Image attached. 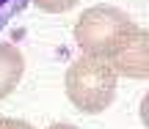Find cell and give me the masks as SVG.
Instances as JSON below:
<instances>
[{
	"mask_svg": "<svg viewBox=\"0 0 149 129\" xmlns=\"http://www.w3.org/2000/svg\"><path fill=\"white\" fill-rule=\"evenodd\" d=\"M135 27L138 25L116 5H94L86 8L74 22V41L86 52V58L111 60Z\"/></svg>",
	"mask_w": 149,
	"mask_h": 129,
	"instance_id": "1",
	"label": "cell"
},
{
	"mask_svg": "<svg viewBox=\"0 0 149 129\" xmlns=\"http://www.w3.org/2000/svg\"><path fill=\"white\" fill-rule=\"evenodd\" d=\"M66 96L80 113L97 115L102 110L111 107L113 96H116V71L111 69L108 60L97 58H77L69 63L64 77Z\"/></svg>",
	"mask_w": 149,
	"mask_h": 129,
	"instance_id": "2",
	"label": "cell"
},
{
	"mask_svg": "<svg viewBox=\"0 0 149 129\" xmlns=\"http://www.w3.org/2000/svg\"><path fill=\"white\" fill-rule=\"evenodd\" d=\"M111 69L122 77H135V80H149V30L135 27L127 36V41L113 52L108 60Z\"/></svg>",
	"mask_w": 149,
	"mask_h": 129,
	"instance_id": "3",
	"label": "cell"
},
{
	"mask_svg": "<svg viewBox=\"0 0 149 129\" xmlns=\"http://www.w3.org/2000/svg\"><path fill=\"white\" fill-rule=\"evenodd\" d=\"M25 74V58L14 44H0V99H6Z\"/></svg>",
	"mask_w": 149,
	"mask_h": 129,
	"instance_id": "4",
	"label": "cell"
},
{
	"mask_svg": "<svg viewBox=\"0 0 149 129\" xmlns=\"http://www.w3.org/2000/svg\"><path fill=\"white\" fill-rule=\"evenodd\" d=\"M28 3H31V0H0V30H3L17 14H22V11L28 8Z\"/></svg>",
	"mask_w": 149,
	"mask_h": 129,
	"instance_id": "5",
	"label": "cell"
},
{
	"mask_svg": "<svg viewBox=\"0 0 149 129\" xmlns=\"http://www.w3.org/2000/svg\"><path fill=\"white\" fill-rule=\"evenodd\" d=\"M33 3H36V8L47 11V14H64V11L74 8L77 0H33Z\"/></svg>",
	"mask_w": 149,
	"mask_h": 129,
	"instance_id": "6",
	"label": "cell"
},
{
	"mask_svg": "<svg viewBox=\"0 0 149 129\" xmlns=\"http://www.w3.org/2000/svg\"><path fill=\"white\" fill-rule=\"evenodd\" d=\"M0 129H33V126L19 118H0Z\"/></svg>",
	"mask_w": 149,
	"mask_h": 129,
	"instance_id": "7",
	"label": "cell"
},
{
	"mask_svg": "<svg viewBox=\"0 0 149 129\" xmlns=\"http://www.w3.org/2000/svg\"><path fill=\"white\" fill-rule=\"evenodd\" d=\"M141 121H144V126L149 129V91H146V96L141 99Z\"/></svg>",
	"mask_w": 149,
	"mask_h": 129,
	"instance_id": "8",
	"label": "cell"
},
{
	"mask_svg": "<svg viewBox=\"0 0 149 129\" xmlns=\"http://www.w3.org/2000/svg\"><path fill=\"white\" fill-rule=\"evenodd\" d=\"M47 129H77V126H72V124H53V126H47Z\"/></svg>",
	"mask_w": 149,
	"mask_h": 129,
	"instance_id": "9",
	"label": "cell"
},
{
	"mask_svg": "<svg viewBox=\"0 0 149 129\" xmlns=\"http://www.w3.org/2000/svg\"><path fill=\"white\" fill-rule=\"evenodd\" d=\"M0 118H3V115H0Z\"/></svg>",
	"mask_w": 149,
	"mask_h": 129,
	"instance_id": "10",
	"label": "cell"
}]
</instances>
